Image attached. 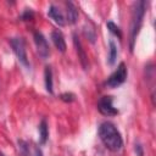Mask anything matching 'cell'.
<instances>
[{
  "instance_id": "6da1fadb",
  "label": "cell",
  "mask_w": 156,
  "mask_h": 156,
  "mask_svg": "<svg viewBox=\"0 0 156 156\" xmlns=\"http://www.w3.org/2000/svg\"><path fill=\"white\" fill-rule=\"evenodd\" d=\"M99 138L110 151H118L123 146V139L117 127L111 122H102L99 126Z\"/></svg>"
},
{
  "instance_id": "30bf717a",
  "label": "cell",
  "mask_w": 156,
  "mask_h": 156,
  "mask_svg": "<svg viewBox=\"0 0 156 156\" xmlns=\"http://www.w3.org/2000/svg\"><path fill=\"white\" fill-rule=\"evenodd\" d=\"M66 7H67V16H66V22H68L69 24H73L77 22L78 20V10L76 7V5L71 1L66 2Z\"/></svg>"
},
{
  "instance_id": "5b68a950",
  "label": "cell",
  "mask_w": 156,
  "mask_h": 156,
  "mask_svg": "<svg viewBox=\"0 0 156 156\" xmlns=\"http://www.w3.org/2000/svg\"><path fill=\"white\" fill-rule=\"evenodd\" d=\"M98 110L104 116H116L118 113V110L113 106V99L110 95L100 98L98 101Z\"/></svg>"
},
{
  "instance_id": "3957f363",
  "label": "cell",
  "mask_w": 156,
  "mask_h": 156,
  "mask_svg": "<svg viewBox=\"0 0 156 156\" xmlns=\"http://www.w3.org/2000/svg\"><path fill=\"white\" fill-rule=\"evenodd\" d=\"M10 45L15 52V55L17 56L18 61L27 68H29V60L27 56V50H26V44L23 38L16 37V38H11L10 40Z\"/></svg>"
},
{
  "instance_id": "e0dca14e",
  "label": "cell",
  "mask_w": 156,
  "mask_h": 156,
  "mask_svg": "<svg viewBox=\"0 0 156 156\" xmlns=\"http://www.w3.org/2000/svg\"><path fill=\"white\" fill-rule=\"evenodd\" d=\"M135 152L138 154V156H143L144 154H143V149H141V145H135Z\"/></svg>"
},
{
  "instance_id": "52a82bcc",
  "label": "cell",
  "mask_w": 156,
  "mask_h": 156,
  "mask_svg": "<svg viewBox=\"0 0 156 156\" xmlns=\"http://www.w3.org/2000/svg\"><path fill=\"white\" fill-rule=\"evenodd\" d=\"M48 15H49V17L56 23V24H58L60 27H63V26H66V16L62 13V11L57 7V6H55V5H50L49 6V10H48Z\"/></svg>"
},
{
  "instance_id": "7a4b0ae2",
  "label": "cell",
  "mask_w": 156,
  "mask_h": 156,
  "mask_svg": "<svg viewBox=\"0 0 156 156\" xmlns=\"http://www.w3.org/2000/svg\"><path fill=\"white\" fill-rule=\"evenodd\" d=\"M145 10H146V2L144 0L136 1L133 5V11H132V21H130V33H129V46L130 50L134 49V43L136 39V35L139 33V29L141 27L143 23V18L145 15Z\"/></svg>"
},
{
  "instance_id": "ac0fdd59",
  "label": "cell",
  "mask_w": 156,
  "mask_h": 156,
  "mask_svg": "<svg viewBox=\"0 0 156 156\" xmlns=\"http://www.w3.org/2000/svg\"><path fill=\"white\" fill-rule=\"evenodd\" d=\"M35 156H43L40 149H38V147H35Z\"/></svg>"
},
{
  "instance_id": "9a60e30c",
  "label": "cell",
  "mask_w": 156,
  "mask_h": 156,
  "mask_svg": "<svg viewBox=\"0 0 156 156\" xmlns=\"http://www.w3.org/2000/svg\"><path fill=\"white\" fill-rule=\"evenodd\" d=\"M60 99H61L62 101H65V102H72V101H74L76 96H74V94H72V93H63V94L60 95Z\"/></svg>"
},
{
  "instance_id": "5bb4252c",
  "label": "cell",
  "mask_w": 156,
  "mask_h": 156,
  "mask_svg": "<svg viewBox=\"0 0 156 156\" xmlns=\"http://www.w3.org/2000/svg\"><path fill=\"white\" fill-rule=\"evenodd\" d=\"M107 28H108V30H110L112 34H115V35L118 37V38H122V33H121L119 27L116 26L113 22H107Z\"/></svg>"
},
{
  "instance_id": "7c38bea8",
  "label": "cell",
  "mask_w": 156,
  "mask_h": 156,
  "mask_svg": "<svg viewBox=\"0 0 156 156\" xmlns=\"http://www.w3.org/2000/svg\"><path fill=\"white\" fill-rule=\"evenodd\" d=\"M48 135H49V129H48V123H46V119L43 118L40 124H39V136H40V144H45L46 143V139H48Z\"/></svg>"
},
{
  "instance_id": "4fadbf2b",
  "label": "cell",
  "mask_w": 156,
  "mask_h": 156,
  "mask_svg": "<svg viewBox=\"0 0 156 156\" xmlns=\"http://www.w3.org/2000/svg\"><path fill=\"white\" fill-rule=\"evenodd\" d=\"M110 52H108V65H113L117 58V45L111 40L110 41Z\"/></svg>"
},
{
  "instance_id": "8992f818",
  "label": "cell",
  "mask_w": 156,
  "mask_h": 156,
  "mask_svg": "<svg viewBox=\"0 0 156 156\" xmlns=\"http://www.w3.org/2000/svg\"><path fill=\"white\" fill-rule=\"evenodd\" d=\"M34 43H35V46H37V51L39 54V56L41 58H48L49 55H50V48H49V44L45 39V37L40 33V32H34Z\"/></svg>"
},
{
  "instance_id": "d6986e66",
  "label": "cell",
  "mask_w": 156,
  "mask_h": 156,
  "mask_svg": "<svg viewBox=\"0 0 156 156\" xmlns=\"http://www.w3.org/2000/svg\"><path fill=\"white\" fill-rule=\"evenodd\" d=\"M0 156H5V155H2V154H1V152H0Z\"/></svg>"
},
{
  "instance_id": "2e32d148",
  "label": "cell",
  "mask_w": 156,
  "mask_h": 156,
  "mask_svg": "<svg viewBox=\"0 0 156 156\" xmlns=\"http://www.w3.org/2000/svg\"><path fill=\"white\" fill-rule=\"evenodd\" d=\"M34 17V13H33V11L30 10V9H27L24 12H23V15H22V20L23 21H30L32 18Z\"/></svg>"
},
{
  "instance_id": "9c48e42d",
  "label": "cell",
  "mask_w": 156,
  "mask_h": 156,
  "mask_svg": "<svg viewBox=\"0 0 156 156\" xmlns=\"http://www.w3.org/2000/svg\"><path fill=\"white\" fill-rule=\"evenodd\" d=\"M73 43H74V46H76V50H77V54H78V57L80 60V63L83 66L84 69L88 68V58H87V55H85V51L80 44V40L77 38V35L74 34L73 35Z\"/></svg>"
},
{
  "instance_id": "8fae6325",
  "label": "cell",
  "mask_w": 156,
  "mask_h": 156,
  "mask_svg": "<svg viewBox=\"0 0 156 156\" xmlns=\"http://www.w3.org/2000/svg\"><path fill=\"white\" fill-rule=\"evenodd\" d=\"M44 80H45V88L46 90L52 94V71L49 66L45 67V71H44Z\"/></svg>"
},
{
  "instance_id": "277c9868",
  "label": "cell",
  "mask_w": 156,
  "mask_h": 156,
  "mask_svg": "<svg viewBox=\"0 0 156 156\" xmlns=\"http://www.w3.org/2000/svg\"><path fill=\"white\" fill-rule=\"evenodd\" d=\"M127 76H128V71H127V66L121 62L117 67V69L108 77V79L106 80V85L108 88H117L119 87L121 84H123L127 79Z\"/></svg>"
},
{
  "instance_id": "ba28073f",
  "label": "cell",
  "mask_w": 156,
  "mask_h": 156,
  "mask_svg": "<svg viewBox=\"0 0 156 156\" xmlns=\"http://www.w3.org/2000/svg\"><path fill=\"white\" fill-rule=\"evenodd\" d=\"M51 39H52V43H54L55 48H56L60 52H65V51H66V49H67L66 40H65L63 34H62L60 30H52V33H51Z\"/></svg>"
}]
</instances>
